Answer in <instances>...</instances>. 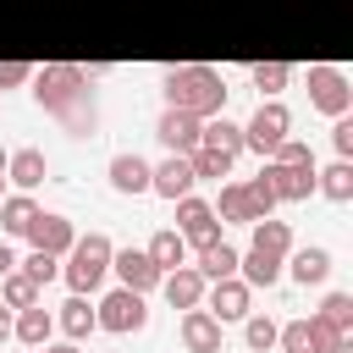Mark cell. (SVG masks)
Listing matches in <instances>:
<instances>
[{
    "label": "cell",
    "mask_w": 353,
    "mask_h": 353,
    "mask_svg": "<svg viewBox=\"0 0 353 353\" xmlns=\"http://www.w3.org/2000/svg\"><path fill=\"white\" fill-rule=\"evenodd\" d=\"M33 94L39 105L72 132V138H94L99 127V110H94V77L72 61H55V66H39L33 72Z\"/></svg>",
    "instance_id": "cell-1"
},
{
    "label": "cell",
    "mask_w": 353,
    "mask_h": 353,
    "mask_svg": "<svg viewBox=\"0 0 353 353\" xmlns=\"http://www.w3.org/2000/svg\"><path fill=\"white\" fill-rule=\"evenodd\" d=\"M160 88H165V105H171V110H193L199 121L226 110V77H221L215 66H199V61L171 66V72L160 77Z\"/></svg>",
    "instance_id": "cell-2"
},
{
    "label": "cell",
    "mask_w": 353,
    "mask_h": 353,
    "mask_svg": "<svg viewBox=\"0 0 353 353\" xmlns=\"http://www.w3.org/2000/svg\"><path fill=\"white\" fill-rule=\"evenodd\" d=\"M61 276H66V287H72V292H99V281L110 276V237H105V232L72 237Z\"/></svg>",
    "instance_id": "cell-3"
},
{
    "label": "cell",
    "mask_w": 353,
    "mask_h": 353,
    "mask_svg": "<svg viewBox=\"0 0 353 353\" xmlns=\"http://www.w3.org/2000/svg\"><path fill=\"white\" fill-rule=\"evenodd\" d=\"M270 204H276L270 182H265V176H254V182H226V188H221L215 215H221V221H237V226H254L259 215H270Z\"/></svg>",
    "instance_id": "cell-4"
},
{
    "label": "cell",
    "mask_w": 353,
    "mask_h": 353,
    "mask_svg": "<svg viewBox=\"0 0 353 353\" xmlns=\"http://www.w3.org/2000/svg\"><path fill=\"white\" fill-rule=\"evenodd\" d=\"M94 325H99V331H116V336H127V331H143V325H149L143 292H132V287H116V292H105V298L94 303Z\"/></svg>",
    "instance_id": "cell-5"
},
{
    "label": "cell",
    "mask_w": 353,
    "mask_h": 353,
    "mask_svg": "<svg viewBox=\"0 0 353 353\" xmlns=\"http://www.w3.org/2000/svg\"><path fill=\"white\" fill-rule=\"evenodd\" d=\"M287 132H292V110H287L281 99H259V110H254V116H248V127H243V149L270 154Z\"/></svg>",
    "instance_id": "cell-6"
},
{
    "label": "cell",
    "mask_w": 353,
    "mask_h": 353,
    "mask_svg": "<svg viewBox=\"0 0 353 353\" xmlns=\"http://www.w3.org/2000/svg\"><path fill=\"white\" fill-rule=\"evenodd\" d=\"M336 336H342V331H336L331 320H320V314L276 325V347H281V353H325V347H331Z\"/></svg>",
    "instance_id": "cell-7"
},
{
    "label": "cell",
    "mask_w": 353,
    "mask_h": 353,
    "mask_svg": "<svg viewBox=\"0 0 353 353\" xmlns=\"http://www.w3.org/2000/svg\"><path fill=\"white\" fill-rule=\"evenodd\" d=\"M309 105L325 110V116H347V105H353L347 72H336V66H309Z\"/></svg>",
    "instance_id": "cell-8"
},
{
    "label": "cell",
    "mask_w": 353,
    "mask_h": 353,
    "mask_svg": "<svg viewBox=\"0 0 353 353\" xmlns=\"http://www.w3.org/2000/svg\"><path fill=\"white\" fill-rule=\"evenodd\" d=\"M176 232H182V243H215L221 237V221H215V204H204V199H176Z\"/></svg>",
    "instance_id": "cell-9"
},
{
    "label": "cell",
    "mask_w": 353,
    "mask_h": 353,
    "mask_svg": "<svg viewBox=\"0 0 353 353\" xmlns=\"http://www.w3.org/2000/svg\"><path fill=\"white\" fill-rule=\"evenodd\" d=\"M193 182H199V176H193L188 154H165L160 165H149V193H160V199H171V204H176V199H188V193H193Z\"/></svg>",
    "instance_id": "cell-10"
},
{
    "label": "cell",
    "mask_w": 353,
    "mask_h": 353,
    "mask_svg": "<svg viewBox=\"0 0 353 353\" xmlns=\"http://www.w3.org/2000/svg\"><path fill=\"white\" fill-rule=\"evenodd\" d=\"M259 176L270 182L276 204H281V199H287V204H303V199L314 193V165H276V160H265Z\"/></svg>",
    "instance_id": "cell-11"
},
{
    "label": "cell",
    "mask_w": 353,
    "mask_h": 353,
    "mask_svg": "<svg viewBox=\"0 0 353 353\" xmlns=\"http://www.w3.org/2000/svg\"><path fill=\"white\" fill-rule=\"evenodd\" d=\"M110 270H116V281L132 287V292L160 287V270H154V259H149L143 248H110Z\"/></svg>",
    "instance_id": "cell-12"
},
{
    "label": "cell",
    "mask_w": 353,
    "mask_h": 353,
    "mask_svg": "<svg viewBox=\"0 0 353 353\" xmlns=\"http://www.w3.org/2000/svg\"><path fill=\"white\" fill-rule=\"evenodd\" d=\"M204 292H210V314L226 325V320H243V314H248V292H254V287H248L243 276H221V281H210Z\"/></svg>",
    "instance_id": "cell-13"
},
{
    "label": "cell",
    "mask_w": 353,
    "mask_h": 353,
    "mask_svg": "<svg viewBox=\"0 0 353 353\" xmlns=\"http://www.w3.org/2000/svg\"><path fill=\"white\" fill-rule=\"evenodd\" d=\"M199 127H204V121H199L193 110H171V105H165V116H160L154 132H160V143H165L171 154H193V149H199Z\"/></svg>",
    "instance_id": "cell-14"
},
{
    "label": "cell",
    "mask_w": 353,
    "mask_h": 353,
    "mask_svg": "<svg viewBox=\"0 0 353 353\" xmlns=\"http://www.w3.org/2000/svg\"><path fill=\"white\" fill-rule=\"evenodd\" d=\"M204 287H210V281H204L193 265H176V270L160 276V292H165L171 309H193V303H204Z\"/></svg>",
    "instance_id": "cell-15"
},
{
    "label": "cell",
    "mask_w": 353,
    "mask_h": 353,
    "mask_svg": "<svg viewBox=\"0 0 353 353\" xmlns=\"http://www.w3.org/2000/svg\"><path fill=\"white\" fill-rule=\"evenodd\" d=\"M182 342H188V353H221V320L193 303L182 314Z\"/></svg>",
    "instance_id": "cell-16"
},
{
    "label": "cell",
    "mask_w": 353,
    "mask_h": 353,
    "mask_svg": "<svg viewBox=\"0 0 353 353\" xmlns=\"http://www.w3.org/2000/svg\"><path fill=\"white\" fill-rule=\"evenodd\" d=\"M44 171H50V160H44V149H33V143L6 154V182H17L22 193H33V188L44 182Z\"/></svg>",
    "instance_id": "cell-17"
},
{
    "label": "cell",
    "mask_w": 353,
    "mask_h": 353,
    "mask_svg": "<svg viewBox=\"0 0 353 353\" xmlns=\"http://www.w3.org/2000/svg\"><path fill=\"white\" fill-rule=\"evenodd\" d=\"M28 237H33V248H44V254H66L72 248V237H77V226L66 221V215H33V226H28Z\"/></svg>",
    "instance_id": "cell-18"
},
{
    "label": "cell",
    "mask_w": 353,
    "mask_h": 353,
    "mask_svg": "<svg viewBox=\"0 0 353 353\" xmlns=\"http://www.w3.org/2000/svg\"><path fill=\"white\" fill-rule=\"evenodd\" d=\"M50 331H55V314H50L44 303L17 309V320H11V336H17L22 347H44V342H50Z\"/></svg>",
    "instance_id": "cell-19"
},
{
    "label": "cell",
    "mask_w": 353,
    "mask_h": 353,
    "mask_svg": "<svg viewBox=\"0 0 353 353\" xmlns=\"http://www.w3.org/2000/svg\"><path fill=\"white\" fill-rule=\"evenodd\" d=\"M199 143L215 149V154H226V160H237V154H243V127L226 121V116H210V121L199 127Z\"/></svg>",
    "instance_id": "cell-20"
},
{
    "label": "cell",
    "mask_w": 353,
    "mask_h": 353,
    "mask_svg": "<svg viewBox=\"0 0 353 353\" xmlns=\"http://www.w3.org/2000/svg\"><path fill=\"white\" fill-rule=\"evenodd\" d=\"M248 232H254V237H248V248H265V254H276V259H287V254H292V226H287V221L259 215Z\"/></svg>",
    "instance_id": "cell-21"
},
{
    "label": "cell",
    "mask_w": 353,
    "mask_h": 353,
    "mask_svg": "<svg viewBox=\"0 0 353 353\" xmlns=\"http://www.w3.org/2000/svg\"><path fill=\"white\" fill-rule=\"evenodd\" d=\"M143 254L154 259V270H160V276H165V270H176V265H188V243H182V232H176V226H165V232H154Z\"/></svg>",
    "instance_id": "cell-22"
},
{
    "label": "cell",
    "mask_w": 353,
    "mask_h": 353,
    "mask_svg": "<svg viewBox=\"0 0 353 353\" xmlns=\"http://www.w3.org/2000/svg\"><path fill=\"white\" fill-rule=\"evenodd\" d=\"M237 276H243L248 287H276V281H281V259L265 254V248H248V254H237Z\"/></svg>",
    "instance_id": "cell-23"
},
{
    "label": "cell",
    "mask_w": 353,
    "mask_h": 353,
    "mask_svg": "<svg viewBox=\"0 0 353 353\" xmlns=\"http://www.w3.org/2000/svg\"><path fill=\"white\" fill-rule=\"evenodd\" d=\"M110 182H116V193H149V160L143 154H116Z\"/></svg>",
    "instance_id": "cell-24"
},
{
    "label": "cell",
    "mask_w": 353,
    "mask_h": 353,
    "mask_svg": "<svg viewBox=\"0 0 353 353\" xmlns=\"http://www.w3.org/2000/svg\"><path fill=\"white\" fill-rule=\"evenodd\" d=\"M193 270H199L204 281H221V276H237V248L215 237V243H204V248H199V265H193Z\"/></svg>",
    "instance_id": "cell-25"
},
{
    "label": "cell",
    "mask_w": 353,
    "mask_h": 353,
    "mask_svg": "<svg viewBox=\"0 0 353 353\" xmlns=\"http://www.w3.org/2000/svg\"><path fill=\"white\" fill-rule=\"evenodd\" d=\"M55 325L72 336V342H83L88 331H94V309H88V292H72L66 303H61V314H55Z\"/></svg>",
    "instance_id": "cell-26"
},
{
    "label": "cell",
    "mask_w": 353,
    "mask_h": 353,
    "mask_svg": "<svg viewBox=\"0 0 353 353\" xmlns=\"http://www.w3.org/2000/svg\"><path fill=\"white\" fill-rule=\"evenodd\" d=\"M314 188H320L325 199H336V204H347V199H353V165H347V160L336 154V160H331L325 171H314Z\"/></svg>",
    "instance_id": "cell-27"
},
{
    "label": "cell",
    "mask_w": 353,
    "mask_h": 353,
    "mask_svg": "<svg viewBox=\"0 0 353 353\" xmlns=\"http://www.w3.org/2000/svg\"><path fill=\"white\" fill-rule=\"evenodd\" d=\"M33 215H39V204H33L28 193H6V199H0V226H6L11 237H28Z\"/></svg>",
    "instance_id": "cell-28"
},
{
    "label": "cell",
    "mask_w": 353,
    "mask_h": 353,
    "mask_svg": "<svg viewBox=\"0 0 353 353\" xmlns=\"http://www.w3.org/2000/svg\"><path fill=\"white\" fill-rule=\"evenodd\" d=\"M325 276H331V254H325V248H292V281L320 287Z\"/></svg>",
    "instance_id": "cell-29"
},
{
    "label": "cell",
    "mask_w": 353,
    "mask_h": 353,
    "mask_svg": "<svg viewBox=\"0 0 353 353\" xmlns=\"http://www.w3.org/2000/svg\"><path fill=\"white\" fill-rule=\"evenodd\" d=\"M0 292H6V309H28V303H39V281H33L28 270H6V276H0Z\"/></svg>",
    "instance_id": "cell-30"
},
{
    "label": "cell",
    "mask_w": 353,
    "mask_h": 353,
    "mask_svg": "<svg viewBox=\"0 0 353 353\" xmlns=\"http://www.w3.org/2000/svg\"><path fill=\"white\" fill-rule=\"evenodd\" d=\"M248 77H254V88H259L265 99H276V94L287 88V77H292V72H287V61H259Z\"/></svg>",
    "instance_id": "cell-31"
},
{
    "label": "cell",
    "mask_w": 353,
    "mask_h": 353,
    "mask_svg": "<svg viewBox=\"0 0 353 353\" xmlns=\"http://www.w3.org/2000/svg\"><path fill=\"white\" fill-rule=\"evenodd\" d=\"M243 336H248L254 353H270L276 347V320L270 314H243Z\"/></svg>",
    "instance_id": "cell-32"
},
{
    "label": "cell",
    "mask_w": 353,
    "mask_h": 353,
    "mask_svg": "<svg viewBox=\"0 0 353 353\" xmlns=\"http://www.w3.org/2000/svg\"><path fill=\"white\" fill-rule=\"evenodd\" d=\"M17 265H22V270H28V276H33L39 287L61 276V254H44V248H33V254H28V259H17Z\"/></svg>",
    "instance_id": "cell-33"
},
{
    "label": "cell",
    "mask_w": 353,
    "mask_h": 353,
    "mask_svg": "<svg viewBox=\"0 0 353 353\" xmlns=\"http://www.w3.org/2000/svg\"><path fill=\"white\" fill-rule=\"evenodd\" d=\"M188 165H193V176H226V171H232V160L215 154V149H204V143L188 154Z\"/></svg>",
    "instance_id": "cell-34"
},
{
    "label": "cell",
    "mask_w": 353,
    "mask_h": 353,
    "mask_svg": "<svg viewBox=\"0 0 353 353\" xmlns=\"http://www.w3.org/2000/svg\"><path fill=\"white\" fill-rule=\"evenodd\" d=\"M320 320H331L336 331H347V325H353V298H347V292H325V303H320Z\"/></svg>",
    "instance_id": "cell-35"
},
{
    "label": "cell",
    "mask_w": 353,
    "mask_h": 353,
    "mask_svg": "<svg viewBox=\"0 0 353 353\" xmlns=\"http://www.w3.org/2000/svg\"><path fill=\"white\" fill-rule=\"evenodd\" d=\"M331 143H336L342 160L353 154V121H347V116H331Z\"/></svg>",
    "instance_id": "cell-36"
},
{
    "label": "cell",
    "mask_w": 353,
    "mask_h": 353,
    "mask_svg": "<svg viewBox=\"0 0 353 353\" xmlns=\"http://www.w3.org/2000/svg\"><path fill=\"white\" fill-rule=\"evenodd\" d=\"M28 77H33L28 61H0V88H17V83H28Z\"/></svg>",
    "instance_id": "cell-37"
},
{
    "label": "cell",
    "mask_w": 353,
    "mask_h": 353,
    "mask_svg": "<svg viewBox=\"0 0 353 353\" xmlns=\"http://www.w3.org/2000/svg\"><path fill=\"white\" fill-rule=\"evenodd\" d=\"M325 353H353V336H347V331H342V336H336V342H331V347H325Z\"/></svg>",
    "instance_id": "cell-38"
},
{
    "label": "cell",
    "mask_w": 353,
    "mask_h": 353,
    "mask_svg": "<svg viewBox=\"0 0 353 353\" xmlns=\"http://www.w3.org/2000/svg\"><path fill=\"white\" fill-rule=\"evenodd\" d=\"M6 270H17V254H11L6 243H0V276H6Z\"/></svg>",
    "instance_id": "cell-39"
},
{
    "label": "cell",
    "mask_w": 353,
    "mask_h": 353,
    "mask_svg": "<svg viewBox=\"0 0 353 353\" xmlns=\"http://www.w3.org/2000/svg\"><path fill=\"white\" fill-rule=\"evenodd\" d=\"M44 353H77V342H44Z\"/></svg>",
    "instance_id": "cell-40"
},
{
    "label": "cell",
    "mask_w": 353,
    "mask_h": 353,
    "mask_svg": "<svg viewBox=\"0 0 353 353\" xmlns=\"http://www.w3.org/2000/svg\"><path fill=\"white\" fill-rule=\"evenodd\" d=\"M11 336V314H6V303H0V342Z\"/></svg>",
    "instance_id": "cell-41"
},
{
    "label": "cell",
    "mask_w": 353,
    "mask_h": 353,
    "mask_svg": "<svg viewBox=\"0 0 353 353\" xmlns=\"http://www.w3.org/2000/svg\"><path fill=\"white\" fill-rule=\"evenodd\" d=\"M0 199H6V149H0Z\"/></svg>",
    "instance_id": "cell-42"
},
{
    "label": "cell",
    "mask_w": 353,
    "mask_h": 353,
    "mask_svg": "<svg viewBox=\"0 0 353 353\" xmlns=\"http://www.w3.org/2000/svg\"><path fill=\"white\" fill-rule=\"evenodd\" d=\"M33 353H44V347H33Z\"/></svg>",
    "instance_id": "cell-43"
}]
</instances>
